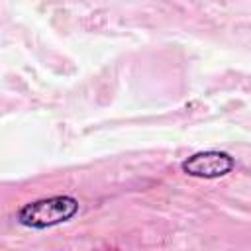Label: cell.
Instances as JSON below:
<instances>
[{"instance_id": "1", "label": "cell", "mask_w": 251, "mask_h": 251, "mask_svg": "<svg viewBox=\"0 0 251 251\" xmlns=\"http://www.w3.org/2000/svg\"><path fill=\"white\" fill-rule=\"evenodd\" d=\"M76 214H78V200L61 194L24 204L18 210V222L31 229H47L63 222H69Z\"/></svg>"}, {"instance_id": "2", "label": "cell", "mask_w": 251, "mask_h": 251, "mask_svg": "<svg viewBox=\"0 0 251 251\" xmlns=\"http://www.w3.org/2000/svg\"><path fill=\"white\" fill-rule=\"evenodd\" d=\"M233 167V157L224 151H200L180 163L182 173L196 178H220L231 173Z\"/></svg>"}]
</instances>
